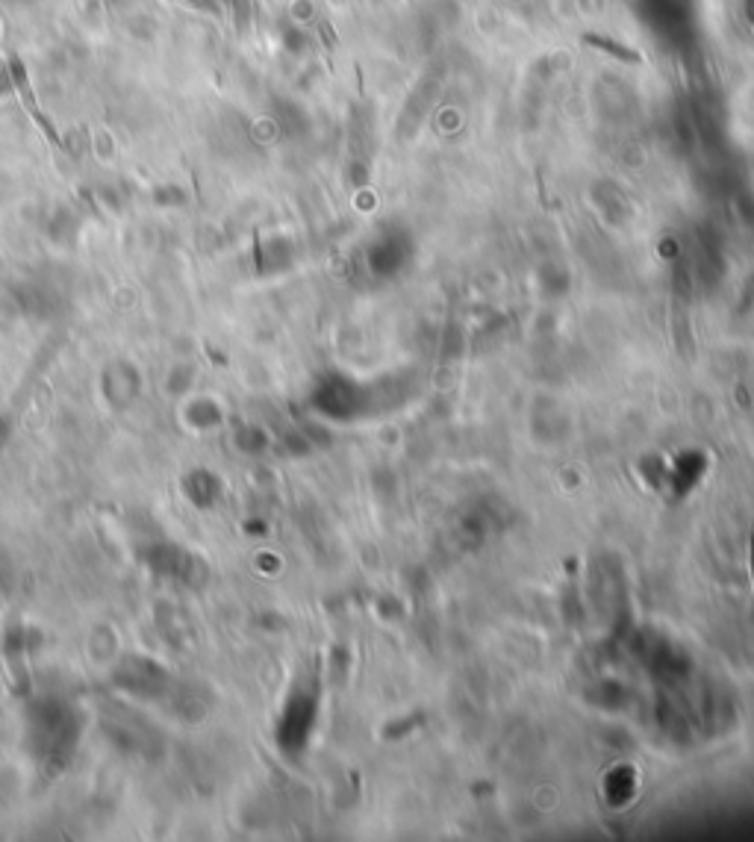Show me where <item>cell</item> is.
<instances>
[{
    "label": "cell",
    "mask_w": 754,
    "mask_h": 842,
    "mask_svg": "<svg viewBox=\"0 0 754 842\" xmlns=\"http://www.w3.org/2000/svg\"><path fill=\"white\" fill-rule=\"evenodd\" d=\"M83 737V713L59 698H42L27 713V742L45 769H65Z\"/></svg>",
    "instance_id": "cell-1"
},
{
    "label": "cell",
    "mask_w": 754,
    "mask_h": 842,
    "mask_svg": "<svg viewBox=\"0 0 754 842\" xmlns=\"http://www.w3.org/2000/svg\"><path fill=\"white\" fill-rule=\"evenodd\" d=\"M115 684L121 692L142 698V701H165L168 698V675L162 672L160 663L148 660V657H130L124 660V666H118L115 672Z\"/></svg>",
    "instance_id": "cell-2"
},
{
    "label": "cell",
    "mask_w": 754,
    "mask_h": 842,
    "mask_svg": "<svg viewBox=\"0 0 754 842\" xmlns=\"http://www.w3.org/2000/svg\"><path fill=\"white\" fill-rule=\"evenodd\" d=\"M151 569L160 578L177 580L183 586H198L201 583V560L195 554H189L186 548L177 545H160L151 557H148Z\"/></svg>",
    "instance_id": "cell-3"
},
{
    "label": "cell",
    "mask_w": 754,
    "mask_h": 842,
    "mask_svg": "<svg viewBox=\"0 0 754 842\" xmlns=\"http://www.w3.org/2000/svg\"><path fill=\"white\" fill-rule=\"evenodd\" d=\"M9 71H12V83H15V92H18V98H21V104H24V109L30 112V118L39 124V130L54 142V145H59V136H56V127L51 124V118L39 109V101H36V95H33V89H30V80H27V71H24V65H21V59L18 56H9Z\"/></svg>",
    "instance_id": "cell-4"
}]
</instances>
